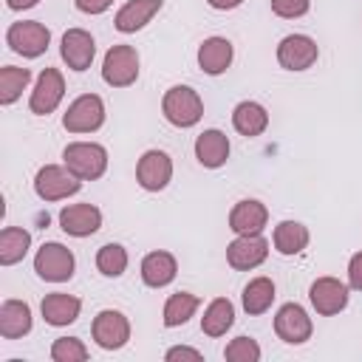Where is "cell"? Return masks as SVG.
Wrapping results in <instances>:
<instances>
[{"instance_id": "cell-8", "label": "cell", "mask_w": 362, "mask_h": 362, "mask_svg": "<svg viewBox=\"0 0 362 362\" xmlns=\"http://www.w3.org/2000/svg\"><path fill=\"white\" fill-rule=\"evenodd\" d=\"M90 334H93V342L105 351H119L127 345L130 339V320L116 311V308H105L93 317V325H90Z\"/></svg>"}, {"instance_id": "cell-22", "label": "cell", "mask_w": 362, "mask_h": 362, "mask_svg": "<svg viewBox=\"0 0 362 362\" xmlns=\"http://www.w3.org/2000/svg\"><path fill=\"white\" fill-rule=\"evenodd\" d=\"M232 57H235V48H232V42L226 37H206L201 42V48H198V65L209 76L223 74L232 65Z\"/></svg>"}, {"instance_id": "cell-26", "label": "cell", "mask_w": 362, "mask_h": 362, "mask_svg": "<svg viewBox=\"0 0 362 362\" xmlns=\"http://www.w3.org/2000/svg\"><path fill=\"white\" fill-rule=\"evenodd\" d=\"M240 303H243V311L249 317H257V314H266L274 303V283L269 277H252L246 286H243V294H240Z\"/></svg>"}, {"instance_id": "cell-3", "label": "cell", "mask_w": 362, "mask_h": 362, "mask_svg": "<svg viewBox=\"0 0 362 362\" xmlns=\"http://www.w3.org/2000/svg\"><path fill=\"white\" fill-rule=\"evenodd\" d=\"M74 269H76V260H74V252L57 240H48L37 249L34 255V272L40 280H48V283H65L74 277Z\"/></svg>"}, {"instance_id": "cell-33", "label": "cell", "mask_w": 362, "mask_h": 362, "mask_svg": "<svg viewBox=\"0 0 362 362\" xmlns=\"http://www.w3.org/2000/svg\"><path fill=\"white\" fill-rule=\"evenodd\" d=\"M260 345L252 337H235L226 348H223V359L229 362H257L260 359Z\"/></svg>"}, {"instance_id": "cell-34", "label": "cell", "mask_w": 362, "mask_h": 362, "mask_svg": "<svg viewBox=\"0 0 362 362\" xmlns=\"http://www.w3.org/2000/svg\"><path fill=\"white\" fill-rule=\"evenodd\" d=\"M308 8H311V0H272V11L283 20L303 17Z\"/></svg>"}, {"instance_id": "cell-30", "label": "cell", "mask_w": 362, "mask_h": 362, "mask_svg": "<svg viewBox=\"0 0 362 362\" xmlns=\"http://www.w3.org/2000/svg\"><path fill=\"white\" fill-rule=\"evenodd\" d=\"M28 82H31L28 68H17V65L0 68V105H14L28 88Z\"/></svg>"}, {"instance_id": "cell-21", "label": "cell", "mask_w": 362, "mask_h": 362, "mask_svg": "<svg viewBox=\"0 0 362 362\" xmlns=\"http://www.w3.org/2000/svg\"><path fill=\"white\" fill-rule=\"evenodd\" d=\"M175 274H178V260H175V255H170V252H164V249L144 255V260H141V280H144V286H150V288H164V286H170V283L175 280Z\"/></svg>"}, {"instance_id": "cell-28", "label": "cell", "mask_w": 362, "mask_h": 362, "mask_svg": "<svg viewBox=\"0 0 362 362\" xmlns=\"http://www.w3.org/2000/svg\"><path fill=\"white\" fill-rule=\"evenodd\" d=\"M31 249V235L23 226H6L0 232V263L3 266H14L20 263Z\"/></svg>"}, {"instance_id": "cell-5", "label": "cell", "mask_w": 362, "mask_h": 362, "mask_svg": "<svg viewBox=\"0 0 362 362\" xmlns=\"http://www.w3.org/2000/svg\"><path fill=\"white\" fill-rule=\"evenodd\" d=\"M82 189V178H76L65 164H45L34 175V192L40 201H62Z\"/></svg>"}, {"instance_id": "cell-1", "label": "cell", "mask_w": 362, "mask_h": 362, "mask_svg": "<svg viewBox=\"0 0 362 362\" xmlns=\"http://www.w3.org/2000/svg\"><path fill=\"white\" fill-rule=\"evenodd\" d=\"M161 113L173 127H195L204 116V99L189 85H173L161 96Z\"/></svg>"}, {"instance_id": "cell-36", "label": "cell", "mask_w": 362, "mask_h": 362, "mask_svg": "<svg viewBox=\"0 0 362 362\" xmlns=\"http://www.w3.org/2000/svg\"><path fill=\"white\" fill-rule=\"evenodd\" d=\"M74 6L82 14H102V11H107L113 6V0H74Z\"/></svg>"}, {"instance_id": "cell-24", "label": "cell", "mask_w": 362, "mask_h": 362, "mask_svg": "<svg viewBox=\"0 0 362 362\" xmlns=\"http://www.w3.org/2000/svg\"><path fill=\"white\" fill-rule=\"evenodd\" d=\"M31 331V308L23 300H3L0 305V334L3 339H20Z\"/></svg>"}, {"instance_id": "cell-6", "label": "cell", "mask_w": 362, "mask_h": 362, "mask_svg": "<svg viewBox=\"0 0 362 362\" xmlns=\"http://www.w3.org/2000/svg\"><path fill=\"white\" fill-rule=\"evenodd\" d=\"M102 79L110 88H130L139 79V51L127 42L113 45L102 59Z\"/></svg>"}, {"instance_id": "cell-32", "label": "cell", "mask_w": 362, "mask_h": 362, "mask_svg": "<svg viewBox=\"0 0 362 362\" xmlns=\"http://www.w3.org/2000/svg\"><path fill=\"white\" fill-rule=\"evenodd\" d=\"M51 359L54 362H85L88 359V348L79 337H59L51 345Z\"/></svg>"}, {"instance_id": "cell-15", "label": "cell", "mask_w": 362, "mask_h": 362, "mask_svg": "<svg viewBox=\"0 0 362 362\" xmlns=\"http://www.w3.org/2000/svg\"><path fill=\"white\" fill-rule=\"evenodd\" d=\"M59 54H62V62L71 71H88L93 57H96V42L85 28H68L62 34Z\"/></svg>"}, {"instance_id": "cell-38", "label": "cell", "mask_w": 362, "mask_h": 362, "mask_svg": "<svg viewBox=\"0 0 362 362\" xmlns=\"http://www.w3.org/2000/svg\"><path fill=\"white\" fill-rule=\"evenodd\" d=\"M40 0H6V6L11 8V11H25V8H34Z\"/></svg>"}, {"instance_id": "cell-35", "label": "cell", "mask_w": 362, "mask_h": 362, "mask_svg": "<svg viewBox=\"0 0 362 362\" xmlns=\"http://www.w3.org/2000/svg\"><path fill=\"white\" fill-rule=\"evenodd\" d=\"M348 286L362 291V252H356L351 260H348Z\"/></svg>"}, {"instance_id": "cell-17", "label": "cell", "mask_w": 362, "mask_h": 362, "mask_svg": "<svg viewBox=\"0 0 362 362\" xmlns=\"http://www.w3.org/2000/svg\"><path fill=\"white\" fill-rule=\"evenodd\" d=\"M266 221H269V209L257 198H243L229 212V229L235 235H260Z\"/></svg>"}, {"instance_id": "cell-29", "label": "cell", "mask_w": 362, "mask_h": 362, "mask_svg": "<svg viewBox=\"0 0 362 362\" xmlns=\"http://www.w3.org/2000/svg\"><path fill=\"white\" fill-rule=\"evenodd\" d=\"M198 305H201V300L195 297V294H189V291H175V294H170L167 297V303H164V325L167 328H178V325H184V322H189V317L198 311Z\"/></svg>"}, {"instance_id": "cell-31", "label": "cell", "mask_w": 362, "mask_h": 362, "mask_svg": "<svg viewBox=\"0 0 362 362\" xmlns=\"http://www.w3.org/2000/svg\"><path fill=\"white\" fill-rule=\"evenodd\" d=\"M96 269L105 277H122L127 269V249L122 243H105L96 252Z\"/></svg>"}, {"instance_id": "cell-37", "label": "cell", "mask_w": 362, "mask_h": 362, "mask_svg": "<svg viewBox=\"0 0 362 362\" xmlns=\"http://www.w3.org/2000/svg\"><path fill=\"white\" fill-rule=\"evenodd\" d=\"M167 362H175V359H201V351L198 348H187V345H175L164 354Z\"/></svg>"}, {"instance_id": "cell-11", "label": "cell", "mask_w": 362, "mask_h": 362, "mask_svg": "<svg viewBox=\"0 0 362 362\" xmlns=\"http://www.w3.org/2000/svg\"><path fill=\"white\" fill-rule=\"evenodd\" d=\"M136 181L147 192H158L173 181V158L164 150H147L141 153L136 164Z\"/></svg>"}, {"instance_id": "cell-12", "label": "cell", "mask_w": 362, "mask_h": 362, "mask_svg": "<svg viewBox=\"0 0 362 362\" xmlns=\"http://www.w3.org/2000/svg\"><path fill=\"white\" fill-rule=\"evenodd\" d=\"M62 96H65V79H62V74L57 68H45L37 76V85H34L31 99H28V107L37 116H48V113H54L59 107Z\"/></svg>"}, {"instance_id": "cell-4", "label": "cell", "mask_w": 362, "mask_h": 362, "mask_svg": "<svg viewBox=\"0 0 362 362\" xmlns=\"http://www.w3.org/2000/svg\"><path fill=\"white\" fill-rule=\"evenodd\" d=\"M48 42H51V31L40 20H20L11 23L6 31V45L25 59L42 57L48 51Z\"/></svg>"}, {"instance_id": "cell-9", "label": "cell", "mask_w": 362, "mask_h": 362, "mask_svg": "<svg viewBox=\"0 0 362 362\" xmlns=\"http://www.w3.org/2000/svg\"><path fill=\"white\" fill-rule=\"evenodd\" d=\"M311 331H314V325H311V317H308V311L303 305L286 303V305L277 308V314H274V334L286 345H303V342H308L311 339Z\"/></svg>"}, {"instance_id": "cell-16", "label": "cell", "mask_w": 362, "mask_h": 362, "mask_svg": "<svg viewBox=\"0 0 362 362\" xmlns=\"http://www.w3.org/2000/svg\"><path fill=\"white\" fill-rule=\"evenodd\" d=\"M59 226L71 238H90L102 226V212L93 204H68L59 209Z\"/></svg>"}, {"instance_id": "cell-39", "label": "cell", "mask_w": 362, "mask_h": 362, "mask_svg": "<svg viewBox=\"0 0 362 362\" xmlns=\"http://www.w3.org/2000/svg\"><path fill=\"white\" fill-rule=\"evenodd\" d=\"M212 8H218V11H229V8H238L243 0H206Z\"/></svg>"}, {"instance_id": "cell-18", "label": "cell", "mask_w": 362, "mask_h": 362, "mask_svg": "<svg viewBox=\"0 0 362 362\" xmlns=\"http://www.w3.org/2000/svg\"><path fill=\"white\" fill-rule=\"evenodd\" d=\"M40 311H42V320L54 328H62V325H71L79 320V311H82V300L74 297V294H65V291H54V294H45L42 303H40Z\"/></svg>"}, {"instance_id": "cell-23", "label": "cell", "mask_w": 362, "mask_h": 362, "mask_svg": "<svg viewBox=\"0 0 362 362\" xmlns=\"http://www.w3.org/2000/svg\"><path fill=\"white\" fill-rule=\"evenodd\" d=\"M232 127H235L240 136L255 139V136H260V133L269 127V113H266V107H263L260 102L243 99V102H238L235 110H232Z\"/></svg>"}, {"instance_id": "cell-20", "label": "cell", "mask_w": 362, "mask_h": 362, "mask_svg": "<svg viewBox=\"0 0 362 362\" xmlns=\"http://www.w3.org/2000/svg\"><path fill=\"white\" fill-rule=\"evenodd\" d=\"M195 158H198V164L206 167V170L223 167L226 158H229V139H226V133L218 130V127L204 130V133L195 139Z\"/></svg>"}, {"instance_id": "cell-13", "label": "cell", "mask_w": 362, "mask_h": 362, "mask_svg": "<svg viewBox=\"0 0 362 362\" xmlns=\"http://www.w3.org/2000/svg\"><path fill=\"white\" fill-rule=\"evenodd\" d=\"M269 257V240L263 235H238L226 246V263L238 272H252Z\"/></svg>"}, {"instance_id": "cell-25", "label": "cell", "mask_w": 362, "mask_h": 362, "mask_svg": "<svg viewBox=\"0 0 362 362\" xmlns=\"http://www.w3.org/2000/svg\"><path fill=\"white\" fill-rule=\"evenodd\" d=\"M311 235H308V226H303L300 221H280L274 226V235H272V243L280 255L291 257V255H300L305 246H308Z\"/></svg>"}, {"instance_id": "cell-14", "label": "cell", "mask_w": 362, "mask_h": 362, "mask_svg": "<svg viewBox=\"0 0 362 362\" xmlns=\"http://www.w3.org/2000/svg\"><path fill=\"white\" fill-rule=\"evenodd\" d=\"M348 297H351L348 286L342 280H337V277H317L311 283V288H308V300H311L314 311L322 314V317L339 314L348 305Z\"/></svg>"}, {"instance_id": "cell-7", "label": "cell", "mask_w": 362, "mask_h": 362, "mask_svg": "<svg viewBox=\"0 0 362 362\" xmlns=\"http://www.w3.org/2000/svg\"><path fill=\"white\" fill-rule=\"evenodd\" d=\"M105 124V102L96 93L76 96L62 113V127L68 133H93Z\"/></svg>"}, {"instance_id": "cell-19", "label": "cell", "mask_w": 362, "mask_h": 362, "mask_svg": "<svg viewBox=\"0 0 362 362\" xmlns=\"http://www.w3.org/2000/svg\"><path fill=\"white\" fill-rule=\"evenodd\" d=\"M161 6H164V0H127V3L116 11L113 25H116V31H122V34H136L139 28H144V25L161 11Z\"/></svg>"}, {"instance_id": "cell-10", "label": "cell", "mask_w": 362, "mask_h": 362, "mask_svg": "<svg viewBox=\"0 0 362 362\" xmlns=\"http://www.w3.org/2000/svg\"><path fill=\"white\" fill-rule=\"evenodd\" d=\"M317 57H320V45L308 34H288L277 45V62L286 71H308L317 62Z\"/></svg>"}, {"instance_id": "cell-2", "label": "cell", "mask_w": 362, "mask_h": 362, "mask_svg": "<svg viewBox=\"0 0 362 362\" xmlns=\"http://www.w3.org/2000/svg\"><path fill=\"white\" fill-rule=\"evenodd\" d=\"M62 164L82 181H96L107 170V150L96 141H71L62 150Z\"/></svg>"}, {"instance_id": "cell-27", "label": "cell", "mask_w": 362, "mask_h": 362, "mask_svg": "<svg viewBox=\"0 0 362 362\" xmlns=\"http://www.w3.org/2000/svg\"><path fill=\"white\" fill-rule=\"evenodd\" d=\"M235 322V305L232 300L226 297H215L206 308H204V317H201V331L206 337H223Z\"/></svg>"}]
</instances>
